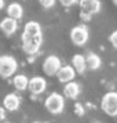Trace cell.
I'll return each mask as SVG.
<instances>
[{"label": "cell", "instance_id": "obj_19", "mask_svg": "<svg viewBox=\"0 0 117 123\" xmlns=\"http://www.w3.org/2000/svg\"><path fill=\"white\" fill-rule=\"evenodd\" d=\"M109 42L111 43V46H113L114 49H117V31L111 32V35L109 36Z\"/></svg>", "mask_w": 117, "mask_h": 123}, {"label": "cell", "instance_id": "obj_12", "mask_svg": "<svg viewBox=\"0 0 117 123\" xmlns=\"http://www.w3.org/2000/svg\"><path fill=\"white\" fill-rule=\"evenodd\" d=\"M78 94H80V86H78V83L69 82V83L65 84V87H63V95L65 97L70 98V100H74V98L78 97Z\"/></svg>", "mask_w": 117, "mask_h": 123}, {"label": "cell", "instance_id": "obj_27", "mask_svg": "<svg viewBox=\"0 0 117 123\" xmlns=\"http://www.w3.org/2000/svg\"><path fill=\"white\" fill-rule=\"evenodd\" d=\"M95 123H99V122H95Z\"/></svg>", "mask_w": 117, "mask_h": 123}, {"label": "cell", "instance_id": "obj_16", "mask_svg": "<svg viewBox=\"0 0 117 123\" xmlns=\"http://www.w3.org/2000/svg\"><path fill=\"white\" fill-rule=\"evenodd\" d=\"M7 14L12 19H19L23 15V8L19 3H11L10 6L7 7Z\"/></svg>", "mask_w": 117, "mask_h": 123}, {"label": "cell", "instance_id": "obj_26", "mask_svg": "<svg viewBox=\"0 0 117 123\" xmlns=\"http://www.w3.org/2000/svg\"><path fill=\"white\" fill-rule=\"evenodd\" d=\"M33 123H40V122H33Z\"/></svg>", "mask_w": 117, "mask_h": 123}, {"label": "cell", "instance_id": "obj_9", "mask_svg": "<svg viewBox=\"0 0 117 123\" xmlns=\"http://www.w3.org/2000/svg\"><path fill=\"white\" fill-rule=\"evenodd\" d=\"M56 76H58V80L62 82V83H69L72 82L74 76H76V71L73 69V67L70 65H63V67L59 68V71L56 72Z\"/></svg>", "mask_w": 117, "mask_h": 123}, {"label": "cell", "instance_id": "obj_17", "mask_svg": "<svg viewBox=\"0 0 117 123\" xmlns=\"http://www.w3.org/2000/svg\"><path fill=\"white\" fill-rule=\"evenodd\" d=\"M28 83H29V79L25 75H22V73L15 75L14 79H12V84H14V87L18 91H25V90L28 89Z\"/></svg>", "mask_w": 117, "mask_h": 123}, {"label": "cell", "instance_id": "obj_23", "mask_svg": "<svg viewBox=\"0 0 117 123\" xmlns=\"http://www.w3.org/2000/svg\"><path fill=\"white\" fill-rule=\"evenodd\" d=\"M4 7V0H0V10Z\"/></svg>", "mask_w": 117, "mask_h": 123}, {"label": "cell", "instance_id": "obj_5", "mask_svg": "<svg viewBox=\"0 0 117 123\" xmlns=\"http://www.w3.org/2000/svg\"><path fill=\"white\" fill-rule=\"evenodd\" d=\"M18 64L15 61V58L11 55H3L0 57V76L1 78H10L14 73L17 72Z\"/></svg>", "mask_w": 117, "mask_h": 123}, {"label": "cell", "instance_id": "obj_22", "mask_svg": "<svg viewBox=\"0 0 117 123\" xmlns=\"http://www.w3.org/2000/svg\"><path fill=\"white\" fill-rule=\"evenodd\" d=\"M6 117V109L4 108H0V120H3Z\"/></svg>", "mask_w": 117, "mask_h": 123}, {"label": "cell", "instance_id": "obj_13", "mask_svg": "<svg viewBox=\"0 0 117 123\" xmlns=\"http://www.w3.org/2000/svg\"><path fill=\"white\" fill-rule=\"evenodd\" d=\"M72 67L77 73H84V71L87 69V64H85V57L81 54H76L72 58Z\"/></svg>", "mask_w": 117, "mask_h": 123}, {"label": "cell", "instance_id": "obj_6", "mask_svg": "<svg viewBox=\"0 0 117 123\" xmlns=\"http://www.w3.org/2000/svg\"><path fill=\"white\" fill-rule=\"evenodd\" d=\"M88 28L85 25H78L70 31V40L76 46H84L88 40Z\"/></svg>", "mask_w": 117, "mask_h": 123}, {"label": "cell", "instance_id": "obj_4", "mask_svg": "<svg viewBox=\"0 0 117 123\" xmlns=\"http://www.w3.org/2000/svg\"><path fill=\"white\" fill-rule=\"evenodd\" d=\"M102 111L109 116H117V93L116 91H109L102 97Z\"/></svg>", "mask_w": 117, "mask_h": 123}, {"label": "cell", "instance_id": "obj_20", "mask_svg": "<svg viewBox=\"0 0 117 123\" xmlns=\"http://www.w3.org/2000/svg\"><path fill=\"white\" fill-rule=\"evenodd\" d=\"M78 0H59V3H61L63 7H70L73 4H76Z\"/></svg>", "mask_w": 117, "mask_h": 123}, {"label": "cell", "instance_id": "obj_2", "mask_svg": "<svg viewBox=\"0 0 117 123\" xmlns=\"http://www.w3.org/2000/svg\"><path fill=\"white\" fill-rule=\"evenodd\" d=\"M43 43V35H37V36H29V35L22 33V49L23 51L32 55L39 51L40 46Z\"/></svg>", "mask_w": 117, "mask_h": 123}, {"label": "cell", "instance_id": "obj_8", "mask_svg": "<svg viewBox=\"0 0 117 123\" xmlns=\"http://www.w3.org/2000/svg\"><path fill=\"white\" fill-rule=\"evenodd\" d=\"M45 87H47V82H45L44 78H41V76H34V78L29 79L28 89L32 94H34V95L41 94L45 90Z\"/></svg>", "mask_w": 117, "mask_h": 123}, {"label": "cell", "instance_id": "obj_11", "mask_svg": "<svg viewBox=\"0 0 117 123\" xmlns=\"http://www.w3.org/2000/svg\"><path fill=\"white\" fill-rule=\"evenodd\" d=\"M0 29L3 31V33L7 35V36L15 33V32H17V29H18L17 19H12V18H10V17L4 18V19L0 22Z\"/></svg>", "mask_w": 117, "mask_h": 123}, {"label": "cell", "instance_id": "obj_7", "mask_svg": "<svg viewBox=\"0 0 117 123\" xmlns=\"http://www.w3.org/2000/svg\"><path fill=\"white\" fill-rule=\"evenodd\" d=\"M61 67H62L61 60L56 55H48L44 60V62H43V71H44V73H47L48 76L56 75V72L59 71Z\"/></svg>", "mask_w": 117, "mask_h": 123}, {"label": "cell", "instance_id": "obj_24", "mask_svg": "<svg viewBox=\"0 0 117 123\" xmlns=\"http://www.w3.org/2000/svg\"><path fill=\"white\" fill-rule=\"evenodd\" d=\"M113 3H114V4L117 6V0H113Z\"/></svg>", "mask_w": 117, "mask_h": 123}, {"label": "cell", "instance_id": "obj_1", "mask_svg": "<svg viewBox=\"0 0 117 123\" xmlns=\"http://www.w3.org/2000/svg\"><path fill=\"white\" fill-rule=\"evenodd\" d=\"M100 11L99 0H80V17L83 21H89L94 14Z\"/></svg>", "mask_w": 117, "mask_h": 123}, {"label": "cell", "instance_id": "obj_10", "mask_svg": "<svg viewBox=\"0 0 117 123\" xmlns=\"http://www.w3.org/2000/svg\"><path fill=\"white\" fill-rule=\"evenodd\" d=\"M19 105H21V100H19V97H18L17 94H14V93H8V94L4 97V100H3V106H4L6 111L14 112L19 108Z\"/></svg>", "mask_w": 117, "mask_h": 123}, {"label": "cell", "instance_id": "obj_18", "mask_svg": "<svg viewBox=\"0 0 117 123\" xmlns=\"http://www.w3.org/2000/svg\"><path fill=\"white\" fill-rule=\"evenodd\" d=\"M55 1L56 0H39V3L44 7V8H51V7L55 4Z\"/></svg>", "mask_w": 117, "mask_h": 123}, {"label": "cell", "instance_id": "obj_21", "mask_svg": "<svg viewBox=\"0 0 117 123\" xmlns=\"http://www.w3.org/2000/svg\"><path fill=\"white\" fill-rule=\"evenodd\" d=\"M74 112L77 113V115H84V109H83V105H80V104H76L74 105Z\"/></svg>", "mask_w": 117, "mask_h": 123}, {"label": "cell", "instance_id": "obj_3", "mask_svg": "<svg viewBox=\"0 0 117 123\" xmlns=\"http://www.w3.org/2000/svg\"><path fill=\"white\" fill-rule=\"evenodd\" d=\"M47 111L51 112V113H61L65 108V98L62 97L61 94L58 93H51L47 98H45V102H44Z\"/></svg>", "mask_w": 117, "mask_h": 123}, {"label": "cell", "instance_id": "obj_25", "mask_svg": "<svg viewBox=\"0 0 117 123\" xmlns=\"http://www.w3.org/2000/svg\"><path fill=\"white\" fill-rule=\"evenodd\" d=\"M3 123H10V122H3Z\"/></svg>", "mask_w": 117, "mask_h": 123}, {"label": "cell", "instance_id": "obj_15", "mask_svg": "<svg viewBox=\"0 0 117 123\" xmlns=\"http://www.w3.org/2000/svg\"><path fill=\"white\" fill-rule=\"evenodd\" d=\"M85 64H87V68L91 69V71H96V69H99L100 68V57L98 54H94V53H89L87 54L85 57Z\"/></svg>", "mask_w": 117, "mask_h": 123}, {"label": "cell", "instance_id": "obj_14", "mask_svg": "<svg viewBox=\"0 0 117 123\" xmlns=\"http://www.w3.org/2000/svg\"><path fill=\"white\" fill-rule=\"evenodd\" d=\"M23 35H29V36H37L41 35V26L39 22L36 21H29L25 24L23 26Z\"/></svg>", "mask_w": 117, "mask_h": 123}]
</instances>
